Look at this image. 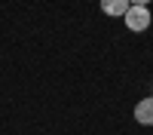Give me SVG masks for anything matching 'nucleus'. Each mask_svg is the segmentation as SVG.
I'll return each instance as SVG.
<instances>
[{
	"instance_id": "nucleus-1",
	"label": "nucleus",
	"mask_w": 153,
	"mask_h": 135,
	"mask_svg": "<svg viewBox=\"0 0 153 135\" xmlns=\"http://www.w3.org/2000/svg\"><path fill=\"white\" fill-rule=\"evenodd\" d=\"M123 22H126V28H129L132 34H141V31H147L150 28V9L147 6H129V12L123 16Z\"/></svg>"
},
{
	"instance_id": "nucleus-2",
	"label": "nucleus",
	"mask_w": 153,
	"mask_h": 135,
	"mask_svg": "<svg viewBox=\"0 0 153 135\" xmlns=\"http://www.w3.org/2000/svg\"><path fill=\"white\" fill-rule=\"evenodd\" d=\"M135 120L141 123V126H153V95L141 98V101L135 104Z\"/></svg>"
},
{
	"instance_id": "nucleus-3",
	"label": "nucleus",
	"mask_w": 153,
	"mask_h": 135,
	"mask_svg": "<svg viewBox=\"0 0 153 135\" xmlns=\"http://www.w3.org/2000/svg\"><path fill=\"white\" fill-rule=\"evenodd\" d=\"M101 12L110 19H123L129 12V0H101Z\"/></svg>"
},
{
	"instance_id": "nucleus-4",
	"label": "nucleus",
	"mask_w": 153,
	"mask_h": 135,
	"mask_svg": "<svg viewBox=\"0 0 153 135\" xmlns=\"http://www.w3.org/2000/svg\"><path fill=\"white\" fill-rule=\"evenodd\" d=\"M153 0H129V6H150Z\"/></svg>"
}]
</instances>
